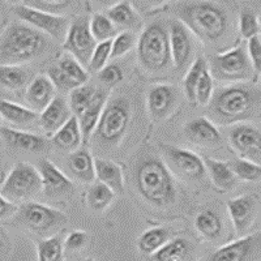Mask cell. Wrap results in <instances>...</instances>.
<instances>
[{
	"label": "cell",
	"instance_id": "44dd1931",
	"mask_svg": "<svg viewBox=\"0 0 261 261\" xmlns=\"http://www.w3.org/2000/svg\"><path fill=\"white\" fill-rule=\"evenodd\" d=\"M72 116L68 102L62 95H55L45 110L38 115L39 125L47 136H53Z\"/></svg>",
	"mask_w": 261,
	"mask_h": 261
},
{
	"label": "cell",
	"instance_id": "ac0fdd59",
	"mask_svg": "<svg viewBox=\"0 0 261 261\" xmlns=\"http://www.w3.org/2000/svg\"><path fill=\"white\" fill-rule=\"evenodd\" d=\"M184 136L190 143L204 148H216L222 144V135L211 119L199 116L184 125Z\"/></svg>",
	"mask_w": 261,
	"mask_h": 261
},
{
	"label": "cell",
	"instance_id": "f35d334b",
	"mask_svg": "<svg viewBox=\"0 0 261 261\" xmlns=\"http://www.w3.org/2000/svg\"><path fill=\"white\" fill-rule=\"evenodd\" d=\"M57 67L60 71L64 72L77 85H84V84H86L88 80H89V73H88V71L72 55H69V54L65 53L64 55L60 57V59L57 63Z\"/></svg>",
	"mask_w": 261,
	"mask_h": 261
},
{
	"label": "cell",
	"instance_id": "6da1fadb",
	"mask_svg": "<svg viewBox=\"0 0 261 261\" xmlns=\"http://www.w3.org/2000/svg\"><path fill=\"white\" fill-rule=\"evenodd\" d=\"M135 187L140 197L157 209L175 204L178 187L166 163L155 154H146L135 167Z\"/></svg>",
	"mask_w": 261,
	"mask_h": 261
},
{
	"label": "cell",
	"instance_id": "836d02e7",
	"mask_svg": "<svg viewBox=\"0 0 261 261\" xmlns=\"http://www.w3.org/2000/svg\"><path fill=\"white\" fill-rule=\"evenodd\" d=\"M37 261H64V244L59 234L36 242Z\"/></svg>",
	"mask_w": 261,
	"mask_h": 261
},
{
	"label": "cell",
	"instance_id": "f907efd6",
	"mask_svg": "<svg viewBox=\"0 0 261 261\" xmlns=\"http://www.w3.org/2000/svg\"><path fill=\"white\" fill-rule=\"evenodd\" d=\"M18 211V205L13 204L7 200L4 196L0 195V221L9 220L16 216Z\"/></svg>",
	"mask_w": 261,
	"mask_h": 261
},
{
	"label": "cell",
	"instance_id": "f6af8a7d",
	"mask_svg": "<svg viewBox=\"0 0 261 261\" xmlns=\"http://www.w3.org/2000/svg\"><path fill=\"white\" fill-rule=\"evenodd\" d=\"M22 4L30 7V8L38 9L42 12L59 15L60 12L68 9L73 4V2H68V0H32V2H24Z\"/></svg>",
	"mask_w": 261,
	"mask_h": 261
},
{
	"label": "cell",
	"instance_id": "8992f818",
	"mask_svg": "<svg viewBox=\"0 0 261 261\" xmlns=\"http://www.w3.org/2000/svg\"><path fill=\"white\" fill-rule=\"evenodd\" d=\"M132 107L125 97L107 101L94 130V141L105 146H118L127 135Z\"/></svg>",
	"mask_w": 261,
	"mask_h": 261
},
{
	"label": "cell",
	"instance_id": "ee69618b",
	"mask_svg": "<svg viewBox=\"0 0 261 261\" xmlns=\"http://www.w3.org/2000/svg\"><path fill=\"white\" fill-rule=\"evenodd\" d=\"M111 58V41L97 43L90 57L88 69L90 72H99L103 67H106L107 62Z\"/></svg>",
	"mask_w": 261,
	"mask_h": 261
},
{
	"label": "cell",
	"instance_id": "277c9868",
	"mask_svg": "<svg viewBox=\"0 0 261 261\" xmlns=\"http://www.w3.org/2000/svg\"><path fill=\"white\" fill-rule=\"evenodd\" d=\"M179 21L202 42L214 43L225 36L228 16L225 8L213 2H193L179 11Z\"/></svg>",
	"mask_w": 261,
	"mask_h": 261
},
{
	"label": "cell",
	"instance_id": "816d5d0a",
	"mask_svg": "<svg viewBox=\"0 0 261 261\" xmlns=\"http://www.w3.org/2000/svg\"><path fill=\"white\" fill-rule=\"evenodd\" d=\"M4 248H6V242H4L3 238L0 237V252H2Z\"/></svg>",
	"mask_w": 261,
	"mask_h": 261
},
{
	"label": "cell",
	"instance_id": "9c48e42d",
	"mask_svg": "<svg viewBox=\"0 0 261 261\" xmlns=\"http://www.w3.org/2000/svg\"><path fill=\"white\" fill-rule=\"evenodd\" d=\"M13 218L16 223L39 237H46L68 221V217L63 212L36 201L18 205V211Z\"/></svg>",
	"mask_w": 261,
	"mask_h": 261
},
{
	"label": "cell",
	"instance_id": "60d3db41",
	"mask_svg": "<svg viewBox=\"0 0 261 261\" xmlns=\"http://www.w3.org/2000/svg\"><path fill=\"white\" fill-rule=\"evenodd\" d=\"M137 45V36L134 32H120L111 41V58L119 59L134 50Z\"/></svg>",
	"mask_w": 261,
	"mask_h": 261
},
{
	"label": "cell",
	"instance_id": "4fadbf2b",
	"mask_svg": "<svg viewBox=\"0 0 261 261\" xmlns=\"http://www.w3.org/2000/svg\"><path fill=\"white\" fill-rule=\"evenodd\" d=\"M228 144L243 160L260 165L261 135L260 129L249 123H238L228 130Z\"/></svg>",
	"mask_w": 261,
	"mask_h": 261
},
{
	"label": "cell",
	"instance_id": "e575fe53",
	"mask_svg": "<svg viewBox=\"0 0 261 261\" xmlns=\"http://www.w3.org/2000/svg\"><path fill=\"white\" fill-rule=\"evenodd\" d=\"M115 200V193L102 183L92 184L86 192V204L93 212H103Z\"/></svg>",
	"mask_w": 261,
	"mask_h": 261
},
{
	"label": "cell",
	"instance_id": "f546056e",
	"mask_svg": "<svg viewBox=\"0 0 261 261\" xmlns=\"http://www.w3.org/2000/svg\"><path fill=\"white\" fill-rule=\"evenodd\" d=\"M171 239V230L165 226L148 228L137 239V249L140 253L150 256Z\"/></svg>",
	"mask_w": 261,
	"mask_h": 261
},
{
	"label": "cell",
	"instance_id": "4316f807",
	"mask_svg": "<svg viewBox=\"0 0 261 261\" xmlns=\"http://www.w3.org/2000/svg\"><path fill=\"white\" fill-rule=\"evenodd\" d=\"M202 162H204L205 171L217 190L226 192V191H231L237 187L239 180L234 175L228 163L209 157L202 158Z\"/></svg>",
	"mask_w": 261,
	"mask_h": 261
},
{
	"label": "cell",
	"instance_id": "4dcf8cb0",
	"mask_svg": "<svg viewBox=\"0 0 261 261\" xmlns=\"http://www.w3.org/2000/svg\"><path fill=\"white\" fill-rule=\"evenodd\" d=\"M195 228L205 241H216L223 231L222 220L217 212L205 209L196 216Z\"/></svg>",
	"mask_w": 261,
	"mask_h": 261
},
{
	"label": "cell",
	"instance_id": "cb8c5ba5",
	"mask_svg": "<svg viewBox=\"0 0 261 261\" xmlns=\"http://www.w3.org/2000/svg\"><path fill=\"white\" fill-rule=\"evenodd\" d=\"M67 170L71 178L76 181L86 184L93 183L95 179L94 158L88 149H77L67 157Z\"/></svg>",
	"mask_w": 261,
	"mask_h": 261
},
{
	"label": "cell",
	"instance_id": "c3c4849f",
	"mask_svg": "<svg viewBox=\"0 0 261 261\" xmlns=\"http://www.w3.org/2000/svg\"><path fill=\"white\" fill-rule=\"evenodd\" d=\"M88 243H89V235L84 230H73L67 235L65 241L63 242L64 249H67L69 252H79V251L85 248Z\"/></svg>",
	"mask_w": 261,
	"mask_h": 261
},
{
	"label": "cell",
	"instance_id": "d6a6232c",
	"mask_svg": "<svg viewBox=\"0 0 261 261\" xmlns=\"http://www.w3.org/2000/svg\"><path fill=\"white\" fill-rule=\"evenodd\" d=\"M30 80V72L20 65H0V86L11 92L22 89Z\"/></svg>",
	"mask_w": 261,
	"mask_h": 261
},
{
	"label": "cell",
	"instance_id": "db71d44e",
	"mask_svg": "<svg viewBox=\"0 0 261 261\" xmlns=\"http://www.w3.org/2000/svg\"><path fill=\"white\" fill-rule=\"evenodd\" d=\"M0 125H2V118H0Z\"/></svg>",
	"mask_w": 261,
	"mask_h": 261
},
{
	"label": "cell",
	"instance_id": "5bb4252c",
	"mask_svg": "<svg viewBox=\"0 0 261 261\" xmlns=\"http://www.w3.org/2000/svg\"><path fill=\"white\" fill-rule=\"evenodd\" d=\"M170 51L172 65L178 71L187 69L193 62L195 41L193 34L179 20H172L169 27Z\"/></svg>",
	"mask_w": 261,
	"mask_h": 261
},
{
	"label": "cell",
	"instance_id": "3957f363",
	"mask_svg": "<svg viewBox=\"0 0 261 261\" xmlns=\"http://www.w3.org/2000/svg\"><path fill=\"white\" fill-rule=\"evenodd\" d=\"M50 39L34 28L13 21L0 34V65H21L42 57Z\"/></svg>",
	"mask_w": 261,
	"mask_h": 261
},
{
	"label": "cell",
	"instance_id": "7a4b0ae2",
	"mask_svg": "<svg viewBox=\"0 0 261 261\" xmlns=\"http://www.w3.org/2000/svg\"><path fill=\"white\" fill-rule=\"evenodd\" d=\"M260 109V90L251 84H232L214 90L208 105L213 122L231 125L253 118Z\"/></svg>",
	"mask_w": 261,
	"mask_h": 261
},
{
	"label": "cell",
	"instance_id": "f5cc1de1",
	"mask_svg": "<svg viewBox=\"0 0 261 261\" xmlns=\"http://www.w3.org/2000/svg\"><path fill=\"white\" fill-rule=\"evenodd\" d=\"M81 261H95V260L93 257H86V258H84V260H81Z\"/></svg>",
	"mask_w": 261,
	"mask_h": 261
},
{
	"label": "cell",
	"instance_id": "d4e9b609",
	"mask_svg": "<svg viewBox=\"0 0 261 261\" xmlns=\"http://www.w3.org/2000/svg\"><path fill=\"white\" fill-rule=\"evenodd\" d=\"M195 246L187 238H172L157 252L150 255L149 261H192Z\"/></svg>",
	"mask_w": 261,
	"mask_h": 261
},
{
	"label": "cell",
	"instance_id": "1f68e13d",
	"mask_svg": "<svg viewBox=\"0 0 261 261\" xmlns=\"http://www.w3.org/2000/svg\"><path fill=\"white\" fill-rule=\"evenodd\" d=\"M0 118L12 125H28L38 119V114L15 102L0 99Z\"/></svg>",
	"mask_w": 261,
	"mask_h": 261
},
{
	"label": "cell",
	"instance_id": "b9f144b4",
	"mask_svg": "<svg viewBox=\"0 0 261 261\" xmlns=\"http://www.w3.org/2000/svg\"><path fill=\"white\" fill-rule=\"evenodd\" d=\"M260 21L256 13L248 8L242 9L239 15V33L246 39L260 36Z\"/></svg>",
	"mask_w": 261,
	"mask_h": 261
},
{
	"label": "cell",
	"instance_id": "2e32d148",
	"mask_svg": "<svg viewBox=\"0 0 261 261\" xmlns=\"http://www.w3.org/2000/svg\"><path fill=\"white\" fill-rule=\"evenodd\" d=\"M37 170L39 172L42 181V191L50 199H60L74 192L76 187L69 176L60 171L51 161L41 160L38 162Z\"/></svg>",
	"mask_w": 261,
	"mask_h": 261
},
{
	"label": "cell",
	"instance_id": "7402d4cb",
	"mask_svg": "<svg viewBox=\"0 0 261 261\" xmlns=\"http://www.w3.org/2000/svg\"><path fill=\"white\" fill-rule=\"evenodd\" d=\"M0 136L3 137L7 145L15 150L29 151V153H41L48 149L47 140L43 136L25 132L21 129H13L8 127H0Z\"/></svg>",
	"mask_w": 261,
	"mask_h": 261
},
{
	"label": "cell",
	"instance_id": "8d00e7d4",
	"mask_svg": "<svg viewBox=\"0 0 261 261\" xmlns=\"http://www.w3.org/2000/svg\"><path fill=\"white\" fill-rule=\"evenodd\" d=\"M89 30L97 43L113 41L118 34V29L111 20L103 13H94L89 20Z\"/></svg>",
	"mask_w": 261,
	"mask_h": 261
},
{
	"label": "cell",
	"instance_id": "52a82bcc",
	"mask_svg": "<svg viewBox=\"0 0 261 261\" xmlns=\"http://www.w3.org/2000/svg\"><path fill=\"white\" fill-rule=\"evenodd\" d=\"M42 191V181L36 166L28 162H18L11 169L0 186V195L17 205L27 202Z\"/></svg>",
	"mask_w": 261,
	"mask_h": 261
},
{
	"label": "cell",
	"instance_id": "9a60e30c",
	"mask_svg": "<svg viewBox=\"0 0 261 261\" xmlns=\"http://www.w3.org/2000/svg\"><path fill=\"white\" fill-rule=\"evenodd\" d=\"M178 106V90L170 84H157L149 89L146 95V109L154 122H165Z\"/></svg>",
	"mask_w": 261,
	"mask_h": 261
},
{
	"label": "cell",
	"instance_id": "bcb514c9",
	"mask_svg": "<svg viewBox=\"0 0 261 261\" xmlns=\"http://www.w3.org/2000/svg\"><path fill=\"white\" fill-rule=\"evenodd\" d=\"M48 80L51 81V84L54 85L55 89H59L60 92H71V90L76 89L80 85H77L76 83L71 80V79L67 76L63 71H60L57 65H51L50 68L47 69Z\"/></svg>",
	"mask_w": 261,
	"mask_h": 261
},
{
	"label": "cell",
	"instance_id": "ffe728a7",
	"mask_svg": "<svg viewBox=\"0 0 261 261\" xmlns=\"http://www.w3.org/2000/svg\"><path fill=\"white\" fill-rule=\"evenodd\" d=\"M57 95V89L46 74H38L33 79L27 88L25 103L28 109L37 114H41L50 105Z\"/></svg>",
	"mask_w": 261,
	"mask_h": 261
},
{
	"label": "cell",
	"instance_id": "484cf974",
	"mask_svg": "<svg viewBox=\"0 0 261 261\" xmlns=\"http://www.w3.org/2000/svg\"><path fill=\"white\" fill-rule=\"evenodd\" d=\"M106 16L111 20L114 25L123 32H136V30L143 28V18L139 15L136 9L129 2H119V3L114 4L113 7L107 9Z\"/></svg>",
	"mask_w": 261,
	"mask_h": 261
},
{
	"label": "cell",
	"instance_id": "7dc6e473",
	"mask_svg": "<svg viewBox=\"0 0 261 261\" xmlns=\"http://www.w3.org/2000/svg\"><path fill=\"white\" fill-rule=\"evenodd\" d=\"M124 77L123 69L118 64H109L98 72V80L101 81L107 89L118 85Z\"/></svg>",
	"mask_w": 261,
	"mask_h": 261
},
{
	"label": "cell",
	"instance_id": "f1b7e54d",
	"mask_svg": "<svg viewBox=\"0 0 261 261\" xmlns=\"http://www.w3.org/2000/svg\"><path fill=\"white\" fill-rule=\"evenodd\" d=\"M51 143L60 150L69 151V153L80 149V146L83 145V137H81L77 118L72 115L68 122L51 136Z\"/></svg>",
	"mask_w": 261,
	"mask_h": 261
},
{
	"label": "cell",
	"instance_id": "83f0119b",
	"mask_svg": "<svg viewBox=\"0 0 261 261\" xmlns=\"http://www.w3.org/2000/svg\"><path fill=\"white\" fill-rule=\"evenodd\" d=\"M95 178L99 183L105 184L114 193H124V178H123L122 167L118 163L109 160L97 158L94 160Z\"/></svg>",
	"mask_w": 261,
	"mask_h": 261
},
{
	"label": "cell",
	"instance_id": "e0dca14e",
	"mask_svg": "<svg viewBox=\"0 0 261 261\" xmlns=\"http://www.w3.org/2000/svg\"><path fill=\"white\" fill-rule=\"evenodd\" d=\"M228 216L231 218L235 234L239 238L246 237L256 220L257 197L255 195H242L227 200Z\"/></svg>",
	"mask_w": 261,
	"mask_h": 261
},
{
	"label": "cell",
	"instance_id": "d590c367",
	"mask_svg": "<svg viewBox=\"0 0 261 261\" xmlns=\"http://www.w3.org/2000/svg\"><path fill=\"white\" fill-rule=\"evenodd\" d=\"M95 93H97V88L93 84L88 83L84 84V85H80L76 89L71 90L69 92L68 106L72 115L79 118L84 113L86 107L92 103Z\"/></svg>",
	"mask_w": 261,
	"mask_h": 261
},
{
	"label": "cell",
	"instance_id": "ab89813d",
	"mask_svg": "<svg viewBox=\"0 0 261 261\" xmlns=\"http://www.w3.org/2000/svg\"><path fill=\"white\" fill-rule=\"evenodd\" d=\"M228 165L231 167L238 180L241 179V180L249 181V183H258L260 181L261 169L258 163L251 162V161L243 160V158H238Z\"/></svg>",
	"mask_w": 261,
	"mask_h": 261
},
{
	"label": "cell",
	"instance_id": "7c38bea8",
	"mask_svg": "<svg viewBox=\"0 0 261 261\" xmlns=\"http://www.w3.org/2000/svg\"><path fill=\"white\" fill-rule=\"evenodd\" d=\"M15 13L20 18L21 22L34 28L38 32L43 33L45 36L48 34L51 38L57 39V41H64L69 27L68 17L42 12V11L30 8L24 4L16 7Z\"/></svg>",
	"mask_w": 261,
	"mask_h": 261
},
{
	"label": "cell",
	"instance_id": "5b68a950",
	"mask_svg": "<svg viewBox=\"0 0 261 261\" xmlns=\"http://www.w3.org/2000/svg\"><path fill=\"white\" fill-rule=\"evenodd\" d=\"M137 60L144 71L161 73L172 65L169 28L155 21L145 28L137 38Z\"/></svg>",
	"mask_w": 261,
	"mask_h": 261
},
{
	"label": "cell",
	"instance_id": "681fc988",
	"mask_svg": "<svg viewBox=\"0 0 261 261\" xmlns=\"http://www.w3.org/2000/svg\"><path fill=\"white\" fill-rule=\"evenodd\" d=\"M247 55H248V59L252 65V69L255 72V74L257 73V76H260L261 71V38L260 36L252 37L251 39H248V43H247Z\"/></svg>",
	"mask_w": 261,
	"mask_h": 261
},
{
	"label": "cell",
	"instance_id": "d6986e66",
	"mask_svg": "<svg viewBox=\"0 0 261 261\" xmlns=\"http://www.w3.org/2000/svg\"><path fill=\"white\" fill-rule=\"evenodd\" d=\"M260 243V234H251L216 249L205 261H248Z\"/></svg>",
	"mask_w": 261,
	"mask_h": 261
},
{
	"label": "cell",
	"instance_id": "7bdbcfd3",
	"mask_svg": "<svg viewBox=\"0 0 261 261\" xmlns=\"http://www.w3.org/2000/svg\"><path fill=\"white\" fill-rule=\"evenodd\" d=\"M214 93V80L212 77L211 72L206 68L202 72L199 83L195 89V102L201 106H208Z\"/></svg>",
	"mask_w": 261,
	"mask_h": 261
},
{
	"label": "cell",
	"instance_id": "74e56055",
	"mask_svg": "<svg viewBox=\"0 0 261 261\" xmlns=\"http://www.w3.org/2000/svg\"><path fill=\"white\" fill-rule=\"evenodd\" d=\"M208 68V63L204 57H197L190 65L186 77L183 79V92L186 94V98L191 103L195 102V89L196 85L199 83L201 77L202 72Z\"/></svg>",
	"mask_w": 261,
	"mask_h": 261
},
{
	"label": "cell",
	"instance_id": "8fae6325",
	"mask_svg": "<svg viewBox=\"0 0 261 261\" xmlns=\"http://www.w3.org/2000/svg\"><path fill=\"white\" fill-rule=\"evenodd\" d=\"M95 46L97 42L89 30V18L86 16L74 17L69 22L68 30L63 41V48L77 60L84 68H86Z\"/></svg>",
	"mask_w": 261,
	"mask_h": 261
},
{
	"label": "cell",
	"instance_id": "603a6c76",
	"mask_svg": "<svg viewBox=\"0 0 261 261\" xmlns=\"http://www.w3.org/2000/svg\"><path fill=\"white\" fill-rule=\"evenodd\" d=\"M107 98H109V92L107 90L97 89V93H95L94 98H93L92 103L86 107L84 113L77 118L84 145L89 143L90 137L94 134L95 127H97L98 120H99V116H101L102 110H103L105 105L107 102Z\"/></svg>",
	"mask_w": 261,
	"mask_h": 261
},
{
	"label": "cell",
	"instance_id": "30bf717a",
	"mask_svg": "<svg viewBox=\"0 0 261 261\" xmlns=\"http://www.w3.org/2000/svg\"><path fill=\"white\" fill-rule=\"evenodd\" d=\"M160 149L163 162L166 163L170 171L181 179L187 181H197L205 178L206 171L202 158L196 154L195 151L165 143H160Z\"/></svg>",
	"mask_w": 261,
	"mask_h": 261
},
{
	"label": "cell",
	"instance_id": "ba28073f",
	"mask_svg": "<svg viewBox=\"0 0 261 261\" xmlns=\"http://www.w3.org/2000/svg\"><path fill=\"white\" fill-rule=\"evenodd\" d=\"M206 63L213 80L216 79L218 81L239 84L248 81L255 74L244 46H238L226 53L212 55Z\"/></svg>",
	"mask_w": 261,
	"mask_h": 261
}]
</instances>
